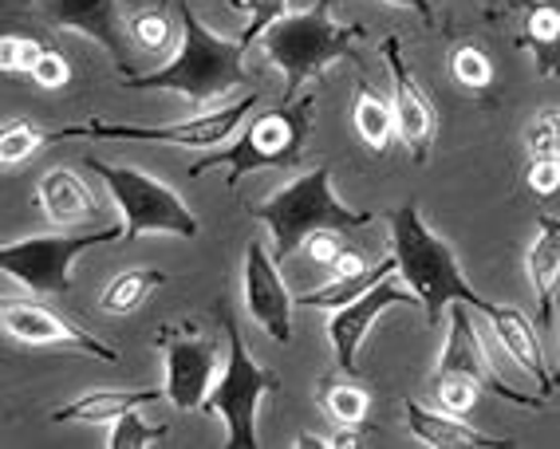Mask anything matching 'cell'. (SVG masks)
<instances>
[{
    "mask_svg": "<svg viewBox=\"0 0 560 449\" xmlns=\"http://www.w3.org/2000/svg\"><path fill=\"white\" fill-rule=\"evenodd\" d=\"M521 48L533 51L540 80H560V0H529L525 4Z\"/></svg>",
    "mask_w": 560,
    "mask_h": 449,
    "instance_id": "cell-21",
    "label": "cell"
},
{
    "mask_svg": "<svg viewBox=\"0 0 560 449\" xmlns=\"http://www.w3.org/2000/svg\"><path fill=\"white\" fill-rule=\"evenodd\" d=\"M289 4L292 0H237L233 9H245L249 12V28L241 32V40L249 44H257L260 36H265V28H269L272 21H280V16H289Z\"/></svg>",
    "mask_w": 560,
    "mask_h": 449,
    "instance_id": "cell-32",
    "label": "cell"
},
{
    "mask_svg": "<svg viewBox=\"0 0 560 449\" xmlns=\"http://www.w3.org/2000/svg\"><path fill=\"white\" fill-rule=\"evenodd\" d=\"M130 40L139 44L142 51H151V56H159V51L171 48L174 40V24L166 21V9H147V12H135V21H130Z\"/></svg>",
    "mask_w": 560,
    "mask_h": 449,
    "instance_id": "cell-29",
    "label": "cell"
},
{
    "mask_svg": "<svg viewBox=\"0 0 560 449\" xmlns=\"http://www.w3.org/2000/svg\"><path fill=\"white\" fill-rule=\"evenodd\" d=\"M390 272H399V260H395V257L380 260V264H371V269L360 272V276H331V280H324L320 288L301 292V296H296V304H301V308L336 311V308H343V304H351V299H360L368 288H375V284H380L383 276H390Z\"/></svg>",
    "mask_w": 560,
    "mask_h": 449,
    "instance_id": "cell-23",
    "label": "cell"
},
{
    "mask_svg": "<svg viewBox=\"0 0 560 449\" xmlns=\"http://www.w3.org/2000/svg\"><path fill=\"white\" fill-rule=\"evenodd\" d=\"M159 284H166V272L162 269H127L103 288L100 308L107 316H130V311H139L154 296Z\"/></svg>",
    "mask_w": 560,
    "mask_h": 449,
    "instance_id": "cell-24",
    "label": "cell"
},
{
    "mask_svg": "<svg viewBox=\"0 0 560 449\" xmlns=\"http://www.w3.org/2000/svg\"><path fill=\"white\" fill-rule=\"evenodd\" d=\"M355 130H360L363 146H371L375 154L390 150L399 127H395V107H390L383 95H375L371 87H360V99H355Z\"/></svg>",
    "mask_w": 560,
    "mask_h": 449,
    "instance_id": "cell-25",
    "label": "cell"
},
{
    "mask_svg": "<svg viewBox=\"0 0 560 449\" xmlns=\"http://www.w3.org/2000/svg\"><path fill=\"white\" fill-rule=\"evenodd\" d=\"M478 394L481 387L466 375H434V399H439L442 410H451V414H462V418H470L474 406H478Z\"/></svg>",
    "mask_w": 560,
    "mask_h": 449,
    "instance_id": "cell-31",
    "label": "cell"
},
{
    "mask_svg": "<svg viewBox=\"0 0 560 449\" xmlns=\"http://www.w3.org/2000/svg\"><path fill=\"white\" fill-rule=\"evenodd\" d=\"M363 441V426H340L328 438V449H355Z\"/></svg>",
    "mask_w": 560,
    "mask_h": 449,
    "instance_id": "cell-40",
    "label": "cell"
},
{
    "mask_svg": "<svg viewBox=\"0 0 560 449\" xmlns=\"http://www.w3.org/2000/svg\"><path fill=\"white\" fill-rule=\"evenodd\" d=\"M44 44L40 40H32V36H16V71L21 75H32L36 71V63L44 60Z\"/></svg>",
    "mask_w": 560,
    "mask_h": 449,
    "instance_id": "cell-37",
    "label": "cell"
},
{
    "mask_svg": "<svg viewBox=\"0 0 560 449\" xmlns=\"http://www.w3.org/2000/svg\"><path fill=\"white\" fill-rule=\"evenodd\" d=\"M525 186H529L537 198L560 193V154H533L529 170H525Z\"/></svg>",
    "mask_w": 560,
    "mask_h": 449,
    "instance_id": "cell-33",
    "label": "cell"
},
{
    "mask_svg": "<svg viewBox=\"0 0 560 449\" xmlns=\"http://www.w3.org/2000/svg\"><path fill=\"white\" fill-rule=\"evenodd\" d=\"M292 449H328V438H320V434H296Z\"/></svg>",
    "mask_w": 560,
    "mask_h": 449,
    "instance_id": "cell-42",
    "label": "cell"
},
{
    "mask_svg": "<svg viewBox=\"0 0 560 449\" xmlns=\"http://www.w3.org/2000/svg\"><path fill=\"white\" fill-rule=\"evenodd\" d=\"M474 311L470 304H454L451 311V328H446V343H442V355L434 363V375H466L474 379L481 390H490L498 399L513 402V406H525V410H545L549 399L545 394H525V390L510 387V382L501 379L498 367L490 363L486 347H481V335L474 328Z\"/></svg>",
    "mask_w": 560,
    "mask_h": 449,
    "instance_id": "cell-10",
    "label": "cell"
},
{
    "mask_svg": "<svg viewBox=\"0 0 560 449\" xmlns=\"http://www.w3.org/2000/svg\"><path fill=\"white\" fill-rule=\"evenodd\" d=\"M159 438H166V426H151L139 410H127L122 418L110 422V434H107V441H103V446H107V449H147V446H154Z\"/></svg>",
    "mask_w": 560,
    "mask_h": 449,
    "instance_id": "cell-28",
    "label": "cell"
},
{
    "mask_svg": "<svg viewBox=\"0 0 560 449\" xmlns=\"http://www.w3.org/2000/svg\"><path fill=\"white\" fill-rule=\"evenodd\" d=\"M221 328H225V367H221V379L213 382L210 399L201 406V414H218L225 422V446L230 449H257V402L260 394H277L280 379L277 370H265L249 355V343L241 335L237 316L221 311Z\"/></svg>",
    "mask_w": 560,
    "mask_h": 449,
    "instance_id": "cell-6",
    "label": "cell"
},
{
    "mask_svg": "<svg viewBox=\"0 0 560 449\" xmlns=\"http://www.w3.org/2000/svg\"><path fill=\"white\" fill-rule=\"evenodd\" d=\"M552 387H560V363H557V370H552Z\"/></svg>",
    "mask_w": 560,
    "mask_h": 449,
    "instance_id": "cell-43",
    "label": "cell"
},
{
    "mask_svg": "<svg viewBox=\"0 0 560 449\" xmlns=\"http://www.w3.org/2000/svg\"><path fill=\"white\" fill-rule=\"evenodd\" d=\"M213 375H218V343L190 331L182 340L166 343V399L174 402V410L194 414L206 406L213 390Z\"/></svg>",
    "mask_w": 560,
    "mask_h": 449,
    "instance_id": "cell-16",
    "label": "cell"
},
{
    "mask_svg": "<svg viewBox=\"0 0 560 449\" xmlns=\"http://www.w3.org/2000/svg\"><path fill=\"white\" fill-rule=\"evenodd\" d=\"M387 4H399V9L419 12L422 21H427V24H434V4H431V0H387Z\"/></svg>",
    "mask_w": 560,
    "mask_h": 449,
    "instance_id": "cell-41",
    "label": "cell"
},
{
    "mask_svg": "<svg viewBox=\"0 0 560 449\" xmlns=\"http://www.w3.org/2000/svg\"><path fill=\"white\" fill-rule=\"evenodd\" d=\"M312 107H316L312 95H304V99H296V103L265 110V115H257L253 122H245L237 142L206 150V158L194 162L190 174L201 178V174L213 170V166H225V178H230V190H233V186L253 170H284V166H296L304 142H308Z\"/></svg>",
    "mask_w": 560,
    "mask_h": 449,
    "instance_id": "cell-5",
    "label": "cell"
},
{
    "mask_svg": "<svg viewBox=\"0 0 560 449\" xmlns=\"http://www.w3.org/2000/svg\"><path fill=\"white\" fill-rule=\"evenodd\" d=\"M343 229H316V233H308V237H304V245L301 249L308 252L312 260H316V264H336V257H340L343 249H348V245H343V237H340Z\"/></svg>",
    "mask_w": 560,
    "mask_h": 449,
    "instance_id": "cell-35",
    "label": "cell"
},
{
    "mask_svg": "<svg viewBox=\"0 0 560 449\" xmlns=\"http://www.w3.org/2000/svg\"><path fill=\"white\" fill-rule=\"evenodd\" d=\"M387 221H390V257L399 260L402 284L422 299V311H427L431 328H439L446 308H454V304H470L481 316L493 308V299L474 292L466 272L458 269L454 249L422 221L415 201L390 210Z\"/></svg>",
    "mask_w": 560,
    "mask_h": 449,
    "instance_id": "cell-2",
    "label": "cell"
},
{
    "mask_svg": "<svg viewBox=\"0 0 560 449\" xmlns=\"http://www.w3.org/2000/svg\"><path fill=\"white\" fill-rule=\"evenodd\" d=\"M0 71H4V75H16V32H4V36H0Z\"/></svg>",
    "mask_w": 560,
    "mask_h": 449,
    "instance_id": "cell-39",
    "label": "cell"
},
{
    "mask_svg": "<svg viewBox=\"0 0 560 449\" xmlns=\"http://www.w3.org/2000/svg\"><path fill=\"white\" fill-rule=\"evenodd\" d=\"M320 406L336 426H363L371 410V394L360 382H343V379H324L320 382Z\"/></svg>",
    "mask_w": 560,
    "mask_h": 449,
    "instance_id": "cell-26",
    "label": "cell"
},
{
    "mask_svg": "<svg viewBox=\"0 0 560 449\" xmlns=\"http://www.w3.org/2000/svg\"><path fill=\"white\" fill-rule=\"evenodd\" d=\"M383 56H387L390 71V107H395V127H399V142L410 150L415 166H427L434 150V134H439V110L427 99V91L419 87V80L410 75L407 60H402L399 40L387 36L383 40Z\"/></svg>",
    "mask_w": 560,
    "mask_h": 449,
    "instance_id": "cell-12",
    "label": "cell"
},
{
    "mask_svg": "<svg viewBox=\"0 0 560 449\" xmlns=\"http://www.w3.org/2000/svg\"><path fill=\"white\" fill-rule=\"evenodd\" d=\"M257 107V95H241V103L206 110L186 122H166V127H127V122H80V127L51 130V142L68 139H100V142H159V146H186V150H218L245 127L249 110Z\"/></svg>",
    "mask_w": 560,
    "mask_h": 449,
    "instance_id": "cell-9",
    "label": "cell"
},
{
    "mask_svg": "<svg viewBox=\"0 0 560 449\" xmlns=\"http://www.w3.org/2000/svg\"><path fill=\"white\" fill-rule=\"evenodd\" d=\"M557 154H560V110H557Z\"/></svg>",
    "mask_w": 560,
    "mask_h": 449,
    "instance_id": "cell-44",
    "label": "cell"
},
{
    "mask_svg": "<svg viewBox=\"0 0 560 449\" xmlns=\"http://www.w3.org/2000/svg\"><path fill=\"white\" fill-rule=\"evenodd\" d=\"M249 213L257 221H265L272 233V257L277 264L292 257V252L301 249L304 237L316 229H363L371 225V213L368 210H351L336 198L331 190V166H316V170L301 174L296 181H289L284 190L269 193L265 201L249 205Z\"/></svg>",
    "mask_w": 560,
    "mask_h": 449,
    "instance_id": "cell-3",
    "label": "cell"
},
{
    "mask_svg": "<svg viewBox=\"0 0 560 449\" xmlns=\"http://www.w3.org/2000/svg\"><path fill=\"white\" fill-rule=\"evenodd\" d=\"M127 240V225H103L83 233H44V237L4 240L0 245V269L4 276L21 280L36 296H63L71 288V264L88 249Z\"/></svg>",
    "mask_w": 560,
    "mask_h": 449,
    "instance_id": "cell-7",
    "label": "cell"
},
{
    "mask_svg": "<svg viewBox=\"0 0 560 449\" xmlns=\"http://www.w3.org/2000/svg\"><path fill=\"white\" fill-rule=\"evenodd\" d=\"M88 170L100 174L107 193L119 205L127 240L147 237V233H166V237L182 240L198 237V217L166 181L151 178L147 170H135V166H110L100 158H88Z\"/></svg>",
    "mask_w": 560,
    "mask_h": 449,
    "instance_id": "cell-8",
    "label": "cell"
},
{
    "mask_svg": "<svg viewBox=\"0 0 560 449\" xmlns=\"http://www.w3.org/2000/svg\"><path fill=\"white\" fill-rule=\"evenodd\" d=\"M44 142H51V134H44L32 119H4V127H0V162L9 170L12 166H24Z\"/></svg>",
    "mask_w": 560,
    "mask_h": 449,
    "instance_id": "cell-27",
    "label": "cell"
},
{
    "mask_svg": "<svg viewBox=\"0 0 560 449\" xmlns=\"http://www.w3.org/2000/svg\"><path fill=\"white\" fill-rule=\"evenodd\" d=\"M371 264L360 257L355 249H343L340 257H336V264H331V276H360V272H368Z\"/></svg>",
    "mask_w": 560,
    "mask_h": 449,
    "instance_id": "cell-38",
    "label": "cell"
},
{
    "mask_svg": "<svg viewBox=\"0 0 560 449\" xmlns=\"http://www.w3.org/2000/svg\"><path fill=\"white\" fill-rule=\"evenodd\" d=\"M407 429L431 449H510L513 446V441H501V438H493V434H481V429L470 426L462 414L427 410L415 399H407Z\"/></svg>",
    "mask_w": 560,
    "mask_h": 449,
    "instance_id": "cell-19",
    "label": "cell"
},
{
    "mask_svg": "<svg viewBox=\"0 0 560 449\" xmlns=\"http://www.w3.org/2000/svg\"><path fill=\"white\" fill-rule=\"evenodd\" d=\"M159 4H162V9H166V4H171V0H159Z\"/></svg>",
    "mask_w": 560,
    "mask_h": 449,
    "instance_id": "cell-45",
    "label": "cell"
},
{
    "mask_svg": "<svg viewBox=\"0 0 560 449\" xmlns=\"http://www.w3.org/2000/svg\"><path fill=\"white\" fill-rule=\"evenodd\" d=\"M0 323L9 331V340L24 343V347H68V351H88V355H95L103 363H119V351L107 347L95 335H88V331L71 328L60 311L44 308V304H24V299L16 304V299H9L0 308Z\"/></svg>",
    "mask_w": 560,
    "mask_h": 449,
    "instance_id": "cell-14",
    "label": "cell"
},
{
    "mask_svg": "<svg viewBox=\"0 0 560 449\" xmlns=\"http://www.w3.org/2000/svg\"><path fill=\"white\" fill-rule=\"evenodd\" d=\"M32 83L44 91H63L71 83V63L63 60L60 51H44V60L36 63V71H32Z\"/></svg>",
    "mask_w": 560,
    "mask_h": 449,
    "instance_id": "cell-34",
    "label": "cell"
},
{
    "mask_svg": "<svg viewBox=\"0 0 560 449\" xmlns=\"http://www.w3.org/2000/svg\"><path fill=\"white\" fill-rule=\"evenodd\" d=\"M387 308H422V299L402 284L399 272L383 276L375 288H368L360 299H351L343 308L328 316V343L336 355V370L343 375H360V347L368 340L371 323L380 320Z\"/></svg>",
    "mask_w": 560,
    "mask_h": 449,
    "instance_id": "cell-11",
    "label": "cell"
},
{
    "mask_svg": "<svg viewBox=\"0 0 560 449\" xmlns=\"http://www.w3.org/2000/svg\"><path fill=\"white\" fill-rule=\"evenodd\" d=\"M525 146H529V154H557V110H545L533 119Z\"/></svg>",
    "mask_w": 560,
    "mask_h": 449,
    "instance_id": "cell-36",
    "label": "cell"
},
{
    "mask_svg": "<svg viewBox=\"0 0 560 449\" xmlns=\"http://www.w3.org/2000/svg\"><path fill=\"white\" fill-rule=\"evenodd\" d=\"M162 394H166V387L162 390H88V394H80V399H71L68 406L51 410V422H115L122 418L127 410H142L151 406V402H159Z\"/></svg>",
    "mask_w": 560,
    "mask_h": 449,
    "instance_id": "cell-22",
    "label": "cell"
},
{
    "mask_svg": "<svg viewBox=\"0 0 560 449\" xmlns=\"http://www.w3.org/2000/svg\"><path fill=\"white\" fill-rule=\"evenodd\" d=\"M182 16V48L178 56L162 63L154 71H135V75H119V83L127 91H174L194 107L218 103L221 95H230L233 87L249 83L245 71V56L249 44L245 40H225L218 32H210L206 24L194 16V9L186 0H178Z\"/></svg>",
    "mask_w": 560,
    "mask_h": 449,
    "instance_id": "cell-1",
    "label": "cell"
},
{
    "mask_svg": "<svg viewBox=\"0 0 560 449\" xmlns=\"http://www.w3.org/2000/svg\"><path fill=\"white\" fill-rule=\"evenodd\" d=\"M451 71H454V80L470 91H486L493 83V60L478 48V44H462V48H454Z\"/></svg>",
    "mask_w": 560,
    "mask_h": 449,
    "instance_id": "cell-30",
    "label": "cell"
},
{
    "mask_svg": "<svg viewBox=\"0 0 560 449\" xmlns=\"http://www.w3.org/2000/svg\"><path fill=\"white\" fill-rule=\"evenodd\" d=\"M40 16L56 28H71L95 40L115 60L119 75H135L127 32L119 24V0H40Z\"/></svg>",
    "mask_w": 560,
    "mask_h": 449,
    "instance_id": "cell-15",
    "label": "cell"
},
{
    "mask_svg": "<svg viewBox=\"0 0 560 449\" xmlns=\"http://www.w3.org/2000/svg\"><path fill=\"white\" fill-rule=\"evenodd\" d=\"M292 308H296V296L280 276L277 257L265 252L260 240H249V249H245V311L272 343H289Z\"/></svg>",
    "mask_w": 560,
    "mask_h": 449,
    "instance_id": "cell-13",
    "label": "cell"
},
{
    "mask_svg": "<svg viewBox=\"0 0 560 449\" xmlns=\"http://www.w3.org/2000/svg\"><path fill=\"white\" fill-rule=\"evenodd\" d=\"M363 36L360 24H336L331 21V0H316L312 9L289 12L265 28L260 36V51L269 56L272 68L284 75V103L301 99V87L316 80L328 63L351 51V40Z\"/></svg>",
    "mask_w": 560,
    "mask_h": 449,
    "instance_id": "cell-4",
    "label": "cell"
},
{
    "mask_svg": "<svg viewBox=\"0 0 560 449\" xmlns=\"http://www.w3.org/2000/svg\"><path fill=\"white\" fill-rule=\"evenodd\" d=\"M486 320H490L493 335H498V343L505 347V355H510V359L537 382L540 394L549 399L557 387H552V370L545 367V347H540L537 323L521 308H510V304H493V308L486 311Z\"/></svg>",
    "mask_w": 560,
    "mask_h": 449,
    "instance_id": "cell-17",
    "label": "cell"
},
{
    "mask_svg": "<svg viewBox=\"0 0 560 449\" xmlns=\"http://www.w3.org/2000/svg\"><path fill=\"white\" fill-rule=\"evenodd\" d=\"M533 296H537V323L552 328V299L560 292V217H540L533 249L525 252Z\"/></svg>",
    "mask_w": 560,
    "mask_h": 449,
    "instance_id": "cell-20",
    "label": "cell"
},
{
    "mask_svg": "<svg viewBox=\"0 0 560 449\" xmlns=\"http://www.w3.org/2000/svg\"><path fill=\"white\" fill-rule=\"evenodd\" d=\"M36 205L48 221L63 225V229H88L100 221V205L91 198L88 181L68 166H51L36 186Z\"/></svg>",
    "mask_w": 560,
    "mask_h": 449,
    "instance_id": "cell-18",
    "label": "cell"
}]
</instances>
